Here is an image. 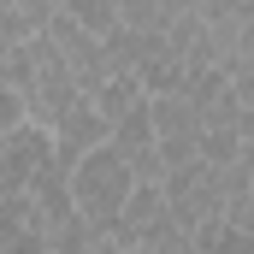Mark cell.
I'll use <instances>...</instances> for the list:
<instances>
[{
    "instance_id": "cell-7",
    "label": "cell",
    "mask_w": 254,
    "mask_h": 254,
    "mask_svg": "<svg viewBox=\"0 0 254 254\" xmlns=\"http://www.w3.org/2000/svg\"><path fill=\"white\" fill-rule=\"evenodd\" d=\"M107 148L130 166L136 184H160V154H154V130H148V107L142 101L107 125Z\"/></svg>"
},
{
    "instance_id": "cell-9",
    "label": "cell",
    "mask_w": 254,
    "mask_h": 254,
    "mask_svg": "<svg viewBox=\"0 0 254 254\" xmlns=\"http://www.w3.org/2000/svg\"><path fill=\"white\" fill-rule=\"evenodd\" d=\"M83 101H89V107H95V113L113 125L119 113H130V107L142 101V89H136V77H130V71H107V83H101L95 95H83Z\"/></svg>"
},
{
    "instance_id": "cell-3",
    "label": "cell",
    "mask_w": 254,
    "mask_h": 254,
    "mask_svg": "<svg viewBox=\"0 0 254 254\" xmlns=\"http://www.w3.org/2000/svg\"><path fill=\"white\" fill-rule=\"evenodd\" d=\"M107 243L119 254H190V231L166 213L160 184H136L130 201L119 207V219L107 225Z\"/></svg>"
},
{
    "instance_id": "cell-8",
    "label": "cell",
    "mask_w": 254,
    "mask_h": 254,
    "mask_svg": "<svg viewBox=\"0 0 254 254\" xmlns=\"http://www.w3.org/2000/svg\"><path fill=\"white\" fill-rule=\"evenodd\" d=\"M48 136H54V160H60L65 172H71V166H77L89 148H101V142H107V119H101V113H95V107L77 95V101L65 107L60 119L48 125Z\"/></svg>"
},
{
    "instance_id": "cell-1",
    "label": "cell",
    "mask_w": 254,
    "mask_h": 254,
    "mask_svg": "<svg viewBox=\"0 0 254 254\" xmlns=\"http://www.w3.org/2000/svg\"><path fill=\"white\" fill-rule=\"evenodd\" d=\"M0 83L24 101V119H30V125H54L65 107L83 95V89L65 77V65H60V54L48 48V36L18 42V48L0 60Z\"/></svg>"
},
{
    "instance_id": "cell-11",
    "label": "cell",
    "mask_w": 254,
    "mask_h": 254,
    "mask_svg": "<svg viewBox=\"0 0 254 254\" xmlns=\"http://www.w3.org/2000/svg\"><path fill=\"white\" fill-rule=\"evenodd\" d=\"M0 254H54V249H48V237H42V231L18 225V231H12V237L0 243Z\"/></svg>"
},
{
    "instance_id": "cell-6",
    "label": "cell",
    "mask_w": 254,
    "mask_h": 254,
    "mask_svg": "<svg viewBox=\"0 0 254 254\" xmlns=\"http://www.w3.org/2000/svg\"><path fill=\"white\" fill-rule=\"evenodd\" d=\"M48 154H54L48 125H30V119H24L18 130H6V136H0V195H24Z\"/></svg>"
},
{
    "instance_id": "cell-10",
    "label": "cell",
    "mask_w": 254,
    "mask_h": 254,
    "mask_svg": "<svg viewBox=\"0 0 254 254\" xmlns=\"http://www.w3.org/2000/svg\"><path fill=\"white\" fill-rule=\"evenodd\" d=\"M71 24H83L89 36H107L113 24H119V0H54Z\"/></svg>"
},
{
    "instance_id": "cell-12",
    "label": "cell",
    "mask_w": 254,
    "mask_h": 254,
    "mask_svg": "<svg viewBox=\"0 0 254 254\" xmlns=\"http://www.w3.org/2000/svg\"><path fill=\"white\" fill-rule=\"evenodd\" d=\"M18 125H24V101L0 83V136H6V130H18Z\"/></svg>"
},
{
    "instance_id": "cell-4",
    "label": "cell",
    "mask_w": 254,
    "mask_h": 254,
    "mask_svg": "<svg viewBox=\"0 0 254 254\" xmlns=\"http://www.w3.org/2000/svg\"><path fill=\"white\" fill-rule=\"evenodd\" d=\"M160 201H166V213H172L184 231L207 225V219H219V213H225V166L184 160V166L160 172Z\"/></svg>"
},
{
    "instance_id": "cell-2",
    "label": "cell",
    "mask_w": 254,
    "mask_h": 254,
    "mask_svg": "<svg viewBox=\"0 0 254 254\" xmlns=\"http://www.w3.org/2000/svg\"><path fill=\"white\" fill-rule=\"evenodd\" d=\"M65 190H71V213L95 231V237H107V225L119 219V207L130 201L136 190V178H130V166L101 142V148H89L71 172H65Z\"/></svg>"
},
{
    "instance_id": "cell-5",
    "label": "cell",
    "mask_w": 254,
    "mask_h": 254,
    "mask_svg": "<svg viewBox=\"0 0 254 254\" xmlns=\"http://www.w3.org/2000/svg\"><path fill=\"white\" fill-rule=\"evenodd\" d=\"M42 36H48V48L60 54L65 77L83 89V95H95L101 83H107V54H101V36H89L83 24H71L60 6L48 12V24H42Z\"/></svg>"
}]
</instances>
